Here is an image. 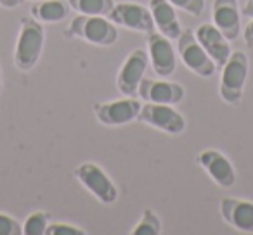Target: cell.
<instances>
[{"instance_id":"cell-1","label":"cell","mask_w":253,"mask_h":235,"mask_svg":"<svg viewBox=\"0 0 253 235\" xmlns=\"http://www.w3.org/2000/svg\"><path fill=\"white\" fill-rule=\"evenodd\" d=\"M45 45V32L43 25L35 18H21L19 35L14 47V66L19 71H32L39 64Z\"/></svg>"},{"instance_id":"cell-2","label":"cell","mask_w":253,"mask_h":235,"mask_svg":"<svg viewBox=\"0 0 253 235\" xmlns=\"http://www.w3.org/2000/svg\"><path fill=\"white\" fill-rule=\"evenodd\" d=\"M66 33L95 47H111L118 42V28L106 16L78 14L71 19Z\"/></svg>"},{"instance_id":"cell-3","label":"cell","mask_w":253,"mask_h":235,"mask_svg":"<svg viewBox=\"0 0 253 235\" xmlns=\"http://www.w3.org/2000/svg\"><path fill=\"white\" fill-rule=\"evenodd\" d=\"M248 69L250 61L243 50L232 52L227 63L222 66L220 81H218V95L225 104L236 105L241 102L246 80H248Z\"/></svg>"},{"instance_id":"cell-4","label":"cell","mask_w":253,"mask_h":235,"mask_svg":"<svg viewBox=\"0 0 253 235\" xmlns=\"http://www.w3.org/2000/svg\"><path fill=\"white\" fill-rule=\"evenodd\" d=\"M73 176L84 189H87L101 204H115L118 201V189L108 173L95 163H82L73 169Z\"/></svg>"},{"instance_id":"cell-5","label":"cell","mask_w":253,"mask_h":235,"mask_svg":"<svg viewBox=\"0 0 253 235\" xmlns=\"http://www.w3.org/2000/svg\"><path fill=\"white\" fill-rule=\"evenodd\" d=\"M177 52H179L184 66L193 71L194 74L201 78H210L215 74L217 64L208 56L203 45L198 42L194 30H184L180 33V36L177 38Z\"/></svg>"},{"instance_id":"cell-6","label":"cell","mask_w":253,"mask_h":235,"mask_svg":"<svg viewBox=\"0 0 253 235\" xmlns=\"http://www.w3.org/2000/svg\"><path fill=\"white\" fill-rule=\"evenodd\" d=\"M92 111L95 120L104 127H122V125L137 121L141 102L134 97H123L109 102H94Z\"/></svg>"},{"instance_id":"cell-7","label":"cell","mask_w":253,"mask_h":235,"mask_svg":"<svg viewBox=\"0 0 253 235\" xmlns=\"http://www.w3.org/2000/svg\"><path fill=\"white\" fill-rule=\"evenodd\" d=\"M137 121L146 123L153 128L165 132L169 135H180L186 130V120L177 109L170 104H153L146 102L141 105L137 114Z\"/></svg>"},{"instance_id":"cell-8","label":"cell","mask_w":253,"mask_h":235,"mask_svg":"<svg viewBox=\"0 0 253 235\" xmlns=\"http://www.w3.org/2000/svg\"><path fill=\"white\" fill-rule=\"evenodd\" d=\"M149 63L148 50L135 49L123 61L118 74H116V88L123 97H135L139 95V85L144 78L146 67Z\"/></svg>"},{"instance_id":"cell-9","label":"cell","mask_w":253,"mask_h":235,"mask_svg":"<svg viewBox=\"0 0 253 235\" xmlns=\"http://www.w3.org/2000/svg\"><path fill=\"white\" fill-rule=\"evenodd\" d=\"M108 19L115 23L116 26H123V28L137 33H146L148 35V33L155 32V21H153L149 7L137 4V2L115 4V7L108 14Z\"/></svg>"},{"instance_id":"cell-10","label":"cell","mask_w":253,"mask_h":235,"mask_svg":"<svg viewBox=\"0 0 253 235\" xmlns=\"http://www.w3.org/2000/svg\"><path fill=\"white\" fill-rule=\"evenodd\" d=\"M148 56L153 71L160 78H170L177 69V56L170 38L162 33H148Z\"/></svg>"},{"instance_id":"cell-11","label":"cell","mask_w":253,"mask_h":235,"mask_svg":"<svg viewBox=\"0 0 253 235\" xmlns=\"http://www.w3.org/2000/svg\"><path fill=\"white\" fill-rule=\"evenodd\" d=\"M196 163L222 189H231L236 183V169L225 154L217 149H205L198 154Z\"/></svg>"},{"instance_id":"cell-12","label":"cell","mask_w":253,"mask_h":235,"mask_svg":"<svg viewBox=\"0 0 253 235\" xmlns=\"http://www.w3.org/2000/svg\"><path fill=\"white\" fill-rule=\"evenodd\" d=\"M139 95L144 102H153V104H170L175 105L182 102L186 97V90L182 85L169 80H148L142 78L139 85Z\"/></svg>"},{"instance_id":"cell-13","label":"cell","mask_w":253,"mask_h":235,"mask_svg":"<svg viewBox=\"0 0 253 235\" xmlns=\"http://www.w3.org/2000/svg\"><path fill=\"white\" fill-rule=\"evenodd\" d=\"M220 216L229 227L243 234H253V202L238 197H224L218 204Z\"/></svg>"},{"instance_id":"cell-14","label":"cell","mask_w":253,"mask_h":235,"mask_svg":"<svg viewBox=\"0 0 253 235\" xmlns=\"http://www.w3.org/2000/svg\"><path fill=\"white\" fill-rule=\"evenodd\" d=\"M241 11L238 0H213L211 4V19L222 35L232 42L241 33Z\"/></svg>"},{"instance_id":"cell-15","label":"cell","mask_w":253,"mask_h":235,"mask_svg":"<svg viewBox=\"0 0 253 235\" xmlns=\"http://www.w3.org/2000/svg\"><path fill=\"white\" fill-rule=\"evenodd\" d=\"M198 42L203 45V49L208 52V56L213 59L217 66H224L227 59L231 57V43L229 40L222 35V32L213 25V23H203L196 28L194 32Z\"/></svg>"},{"instance_id":"cell-16","label":"cell","mask_w":253,"mask_h":235,"mask_svg":"<svg viewBox=\"0 0 253 235\" xmlns=\"http://www.w3.org/2000/svg\"><path fill=\"white\" fill-rule=\"evenodd\" d=\"M149 11H151L155 28L158 33L170 40H177L184 32L179 21L177 11L169 0H149Z\"/></svg>"},{"instance_id":"cell-17","label":"cell","mask_w":253,"mask_h":235,"mask_svg":"<svg viewBox=\"0 0 253 235\" xmlns=\"http://www.w3.org/2000/svg\"><path fill=\"white\" fill-rule=\"evenodd\" d=\"M30 14L42 25L59 23L70 16V4L63 0H39L32 5Z\"/></svg>"},{"instance_id":"cell-18","label":"cell","mask_w":253,"mask_h":235,"mask_svg":"<svg viewBox=\"0 0 253 235\" xmlns=\"http://www.w3.org/2000/svg\"><path fill=\"white\" fill-rule=\"evenodd\" d=\"M68 4L78 14L85 16H106L115 7L113 0H68Z\"/></svg>"},{"instance_id":"cell-19","label":"cell","mask_w":253,"mask_h":235,"mask_svg":"<svg viewBox=\"0 0 253 235\" xmlns=\"http://www.w3.org/2000/svg\"><path fill=\"white\" fill-rule=\"evenodd\" d=\"M132 235H160L162 234V221H160L158 214L153 209L146 207L141 214V220L130 232Z\"/></svg>"},{"instance_id":"cell-20","label":"cell","mask_w":253,"mask_h":235,"mask_svg":"<svg viewBox=\"0 0 253 235\" xmlns=\"http://www.w3.org/2000/svg\"><path fill=\"white\" fill-rule=\"evenodd\" d=\"M49 227V214L45 211H35L23 223V234L25 235H45Z\"/></svg>"},{"instance_id":"cell-21","label":"cell","mask_w":253,"mask_h":235,"mask_svg":"<svg viewBox=\"0 0 253 235\" xmlns=\"http://www.w3.org/2000/svg\"><path fill=\"white\" fill-rule=\"evenodd\" d=\"M175 9L187 12L191 16H201L205 11V0H169Z\"/></svg>"},{"instance_id":"cell-22","label":"cell","mask_w":253,"mask_h":235,"mask_svg":"<svg viewBox=\"0 0 253 235\" xmlns=\"http://www.w3.org/2000/svg\"><path fill=\"white\" fill-rule=\"evenodd\" d=\"M23 225L16 218L9 216L5 213H0V235H21Z\"/></svg>"},{"instance_id":"cell-23","label":"cell","mask_w":253,"mask_h":235,"mask_svg":"<svg viewBox=\"0 0 253 235\" xmlns=\"http://www.w3.org/2000/svg\"><path fill=\"white\" fill-rule=\"evenodd\" d=\"M87 232L70 223H49L45 235H85Z\"/></svg>"},{"instance_id":"cell-24","label":"cell","mask_w":253,"mask_h":235,"mask_svg":"<svg viewBox=\"0 0 253 235\" xmlns=\"http://www.w3.org/2000/svg\"><path fill=\"white\" fill-rule=\"evenodd\" d=\"M243 40H245L246 47H250L252 49L253 47V18L248 21V25L245 26V30H243Z\"/></svg>"},{"instance_id":"cell-25","label":"cell","mask_w":253,"mask_h":235,"mask_svg":"<svg viewBox=\"0 0 253 235\" xmlns=\"http://www.w3.org/2000/svg\"><path fill=\"white\" fill-rule=\"evenodd\" d=\"M241 14L248 19L253 18V0H246L245 5H243V9H241Z\"/></svg>"},{"instance_id":"cell-26","label":"cell","mask_w":253,"mask_h":235,"mask_svg":"<svg viewBox=\"0 0 253 235\" xmlns=\"http://www.w3.org/2000/svg\"><path fill=\"white\" fill-rule=\"evenodd\" d=\"M23 4V0H0V5L4 9H16Z\"/></svg>"},{"instance_id":"cell-27","label":"cell","mask_w":253,"mask_h":235,"mask_svg":"<svg viewBox=\"0 0 253 235\" xmlns=\"http://www.w3.org/2000/svg\"><path fill=\"white\" fill-rule=\"evenodd\" d=\"M2 87H4V78H2V69H0V92H2Z\"/></svg>"},{"instance_id":"cell-28","label":"cell","mask_w":253,"mask_h":235,"mask_svg":"<svg viewBox=\"0 0 253 235\" xmlns=\"http://www.w3.org/2000/svg\"><path fill=\"white\" fill-rule=\"evenodd\" d=\"M33 2H39V0H33Z\"/></svg>"}]
</instances>
